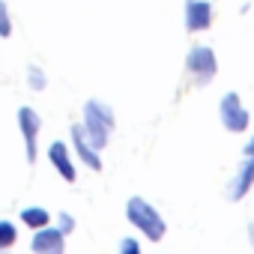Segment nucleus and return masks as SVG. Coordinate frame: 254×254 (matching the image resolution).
<instances>
[{"instance_id": "1", "label": "nucleus", "mask_w": 254, "mask_h": 254, "mask_svg": "<svg viewBox=\"0 0 254 254\" xmlns=\"http://www.w3.org/2000/svg\"><path fill=\"white\" fill-rule=\"evenodd\" d=\"M81 126H84V132L90 135V141L99 150H105L108 141H111V135H114V126H117L114 108L108 102H102V99H87L84 102V120H81Z\"/></svg>"}, {"instance_id": "2", "label": "nucleus", "mask_w": 254, "mask_h": 254, "mask_svg": "<svg viewBox=\"0 0 254 254\" xmlns=\"http://www.w3.org/2000/svg\"><path fill=\"white\" fill-rule=\"evenodd\" d=\"M126 218H129V224L135 227V230H141L150 242H162L165 239V230H168V224H165V218L159 215V209L147 200V197H129L126 200Z\"/></svg>"}, {"instance_id": "3", "label": "nucleus", "mask_w": 254, "mask_h": 254, "mask_svg": "<svg viewBox=\"0 0 254 254\" xmlns=\"http://www.w3.org/2000/svg\"><path fill=\"white\" fill-rule=\"evenodd\" d=\"M186 69L194 78V87H206L215 78V72H218L215 51L209 45H191L189 54H186Z\"/></svg>"}, {"instance_id": "4", "label": "nucleus", "mask_w": 254, "mask_h": 254, "mask_svg": "<svg viewBox=\"0 0 254 254\" xmlns=\"http://www.w3.org/2000/svg\"><path fill=\"white\" fill-rule=\"evenodd\" d=\"M218 120H221L224 129L233 132V135L248 132V123H251V117H248V111H245V105H242V99L236 93H224L221 96V102H218Z\"/></svg>"}, {"instance_id": "5", "label": "nucleus", "mask_w": 254, "mask_h": 254, "mask_svg": "<svg viewBox=\"0 0 254 254\" xmlns=\"http://www.w3.org/2000/svg\"><path fill=\"white\" fill-rule=\"evenodd\" d=\"M18 129H21V138H24L27 165H33L36 153H39V129H42V117L36 114V108H30V105L18 108Z\"/></svg>"}, {"instance_id": "6", "label": "nucleus", "mask_w": 254, "mask_h": 254, "mask_svg": "<svg viewBox=\"0 0 254 254\" xmlns=\"http://www.w3.org/2000/svg\"><path fill=\"white\" fill-rule=\"evenodd\" d=\"M72 150H75V156H78L90 171H102L99 147L90 141V135L84 132V126H81V123H75V126H72Z\"/></svg>"}, {"instance_id": "7", "label": "nucleus", "mask_w": 254, "mask_h": 254, "mask_svg": "<svg viewBox=\"0 0 254 254\" xmlns=\"http://www.w3.org/2000/svg\"><path fill=\"white\" fill-rule=\"evenodd\" d=\"M212 27V3L209 0H186V30L203 33Z\"/></svg>"}, {"instance_id": "8", "label": "nucleus", "mask_w": 254, "mask_h": 254, "mask_svg": "<svg viewBox=\"0 0 254 254\" xmlns=\"http://www.w3.org/2000/svg\"><path fill=\"white\" fill-rule=\"evenodd\" d=\"M48 162H51V168H54L66 183H75L78 171H75V159H72V153H69V144L51 141V147H48Z\"/></svg>"}, {"instance_id": "9", "label": "nucleus", "mask_w": 254, "mask_h": 254, "mask_svg": "<svg viewBox=\"0 0 254 254\" xmlns=\"http://www.w3.org/2000/svg\"><path fill=\"white\" fill-rule=\"evenodd\" d=\"M30 248H33L36 254H63V248H66V233H60L57 227L45 224V227H39V230L33 233Z\"/></svg>"}, {"instance_id": "10", "label": "nucleus", "mask_w": 254, "mask_h": 254, "mask_svg": "<svg viewBox=\"0 0 254 254\" xmlns=\"http://www.w3.org/2000/svg\"><path fill=\"white\" fill-rule=\"evenodd\" d=\"M251 186H254V159H245V156H242L239 171L233 174V180H230V186H227V197H230L233 203H239V200L251 191Z\"/></svg>"}, {"instance_id": "11", "label": "nucleus", "mask_w": 254, "mask_h": 254, "mask_svg": "<svg viewBox=\"0 0 254 254\" xmlns=\"http://www.w3.org/2000/svg\"><path fill=\"white\" fill-rule=\"evenodd\" d=\"M21 221L30 227V230H39L45 224H51V212L45 206H24L21 209Z\"/></svg>"}, {"instance_id": "12", "label": "nucleus", "mask_w": 254, "mask_h": 254, "mask_svg": "<svg viewBox=\"0 0 254 254\" xmlns=\"http://www.w3.org/2000/svg\"><path fill=\"white\" fill-rule=\"evenodd\" d=\"M15 239H18L15 224H12V221H6V218H0V251H3V248H12V245H15Z\"/></svg>"}, {"instance_id": "13", "label": "nucleus", "mask_w": 254, "mask_h": 254, "mask_svg": "<svg viewBox=\"0 0 254 254\" xmlns=\"http://www.w3.org/2000/svg\"><path fill=\"white\" fill-rule=\"evenodd\" d=\"M45 84H48L45 72H42L39 66H27V87H30L33 93H42V90H45Z\"/></svg>"}, {"instance_id": "14", "label": "nucleus", "mask_w": 254, "mask_h": 254, "mask_svg": "<svg viewBox=\"0 0 254 254\" xmlns=\"http://www.w3.org/2000/svg\"><path fill=\"white\" fill-rule=\"evenodd\" d=\"M12 36V18H9V6L6 0H0V39Z\"/></svg>"}, {"instance_id": "15", "label": "nucleus", "mask_w": 254, "mask_h": 254, "mask_svg": "<svg viewBox=\"0 0 254 254\" xmlns=\"http://www.w3.org/2000/svg\"><path fill=\"white\" fill-rule=\"evenodd\" d=\"M54 227H57L60 233H66V236H69V233L75 230V218H72L69 212H60V215H57V224H54Z\"/></svg>"}, {"instance_id": "16", "label": "nucleus", "mask_w": 254, "mask_h": 254, "mask_svg": "<svg viewBox=\"0 0 254 254\" xmlns=\"http://www.w3.org/2000/svg\"><path fill=\"white\" fill-rule=\"evenodd\" d=\"M120 251H123V254H138V251H141V242L132 239V236H126V239H120Z\"/></svg>"}, {"instance_id": "17", "label": "nucleus", "mask_w": 254, "mask_h": 254, "mask_svg": "<svg viewBox=\"0 0 254 254\" xmlns=\"http://www.w3.org/2000/svg\"><path fill=\"white\" fill-rule=\"evenodd\" d=\"M242 156H245V159H254V138H248V141H245V147H242Z\"/></svg>"}, {"instance_id": "18", "label": "nucleus", "mask_w": 254, "mask_h": 254, "mask_svg": "<svg viewBox=\"0 0 254 254\" xmlns=\"http://www.w3.org/2000/svg\"><path fill=\"white\" fill-rule=\"evenodd\" d=\"M248 239H251V248H254V218L248 221Z\"/></svg>"}]
</instances>
